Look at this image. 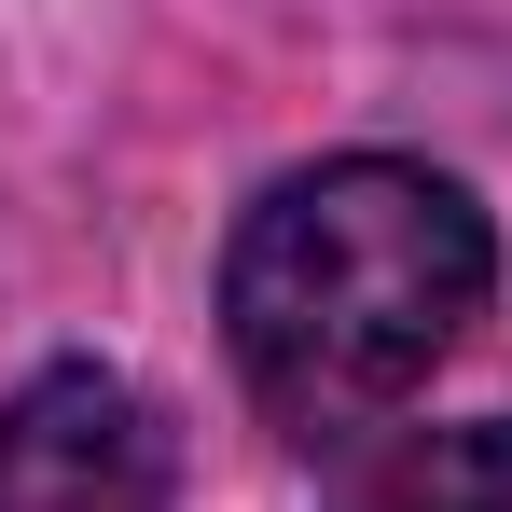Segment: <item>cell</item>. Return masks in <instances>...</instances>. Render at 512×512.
Segmentation results:
<instances>
[{"instance_id":"7a4b0ae2","label":"cell","mask_w":512,"mask_h":512,"mask_svg":"<svg viewBox=\"0 0 512 512\" xmlns=\"http://www.w3.org/2000/svg\"><path fill=\"white\" fill-rule=\"evenodd\" d=\"M0 512H167V429L125 374L56 360L0 402Z\"/></svg>"},{"instance_id":"3957f363","label":"cell","mask_w":512,"mask_h":512,"mask_svg":"<svg viewBox=\"0 0 512 512\" xmlns=\"http://www.w3.org/2000/svg\"><path fill=\"white\" fill-rule=\"evenodd\" d=\"M333 512H512V416H471V429H402L346 471Z\"/></svg>"},{"instance_id":"6da1fadb","label":"cell","mask_w":512,"mask_h":512,"mask_svg":"<svg viewBox=\"0 0 512 512\" xmlns=\"http://www.w3.org/2000/svg\"><path fill=\"white\" fill-rule=\"evenodd\" d=\"M485 291H499V222L471 208V180L416 153H319L250 194L222 250V346L263 429L360 443L471 346Z\"/></svg>"}]
</instances>
